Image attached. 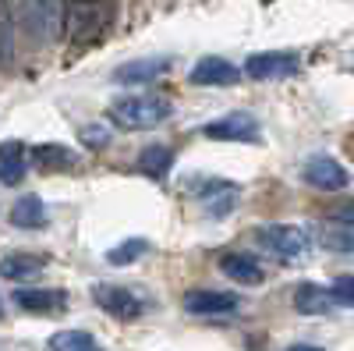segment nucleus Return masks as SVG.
I'll list each match as a JSON object with an SVG mask.
<instances>
[{
  "instance_id": "1",
  "label": "nucleus",
  "mask_w": 354,
  "mask_h": 351,
  "mask_svg": "<svg viewBox=\"0 0 354 351\" xmlns=\"http://www.w3.org/2000/svg\"><path fill=\"white\" fill-rule=\"evenodd\" d=\"M11 8L32 46H53L68 28V0H15Z\"/></svg>"
},
{
  "instance_id": "2",
  "label": "nucleus",
  "mask_w": 354,
  "mask_h": 351,
  "mask_svg": "<svg viewBox=\"0 0 354 351\" xmlns=\"http://www.w3.org/2000/svg\"><path fill=\"white\" fill-rule=\"evenodd\" d=\"M170 114H174V100L160 93H128L110 103V121L124 132L160 128L163 121H170Z\"/></svg>"
},
{
  "instance_id": "3",
  "label": "nucleus",
  "mask_w": 354,
  "mask_h": 351,
  "mask_svg": "<svg viewBox=\"0 0 354 351\" xmlns=\"http://www.w3.org/2000/svg\"><path fill=\"white\" fill-rule=\"evenodd\" d=\"M113 18V0H71L68 11V33L75 46H88L106 36Z\"/></svg>"
},
{
  "instance_id": "4",
  "label": "nucleus",
  "mask_w": 354,
  "mask_h": 351,
  "mask_svg": "<svg viewBox=\"0 0 354 351\" xmlns=\"http://www.w3.org/2000/svg\"><path fill=\"white\" fill-rule=\"evenodd\" d=\"M259 242L277 252L283 262H298L312 252V234L298 224H266L259 227Z\"/></svg>"
},
{
  "instance_id": "5",
  "label": "nucleus",
  "mask_w": 354,
  "mask_h": 351,
  "mask_svg": "<svg viewBox=\"0 0 354 351\" xmlns=\"http://www.w3.org/2000/svg\"><path fill=\"white\" fill-rule=\"evenodd\" d=\"M93 302L113 319H138L145 312L142 295L131 291V287H124V284H106V280L93 284Z\"/></svg>"
},
{
  "instance_id": "6",
  "label": "nucleus",
  "mask_w": 354,
  "mask_h": 351,
  "mask_svg": "<svg viewBox=\"0 0 354 351\" xmlns=\"http://www.w3.org/2000/svg\"><path fill=\"white\" fill-rule=\"evenodd\" d=\"M205 138H216V142H259L262 138V125L259 117L248 114V110H234V114H223L216 121H209L202 128Z\"/></svg>"
},
{
  "instance_id": "7",
  "label": "nucleus",
  "mask_w": 354,
  "mask_h": 351,
  "mask_svg": "<svg viewBox=\"0 0 354 351\" xmlns=\"http://www.w3.org/2000/svg\"><path fill=\"white\" fill-rule=\"evenodd\" d=\"M298 68H301V61H298V53H290V50H262V53H252L245 61V75L259 78V82L290 78Z\"/></svg>"
},
{
  "instance_id": "8",
  "label": "nucleus",
  "mask_w": 354,
  "mask_h": 351,
  "mask_svg": "<svg viewBox=\"0 0 354 351\" xmlns=\"http://www.w3.org/2000/svg\"><path fill=\"white\" fill-rule=\"evenodd\" d=\"M301 178L319 188V192H344L351 185V174L340 160H333L330 153H319L312 160H305V170H301Z\"/></svg>"
},
{
  "instance_id": "9",
  "label": "nucleus",
  "mask_w": 354,
  "mask_h": 351,
  "mask_svg": "<svg viewBox=\"0 0 354 351\" xmlns=\"http://www.w3.org/2000/svg\"><path fill=\"white\" fill-rule=\"evenodd\" d=\"M238 199H241V188L223 181V178H205L202 188H198L202 210L209 217H216V220H223V217H230L234 210H238Z\"/></svg>"
},
{
  "instance_id": "10",
  "label": "nucleus",
  "mask_w": 354,
  "mask_h": 351,
  "mask_svg": "<svg viewBox=\"0 0 354 351\" xmlns=\"http://www.w3.org/2000/svg\"><path fill=\"white\" fill-rule=\"evenodd\" d=\"M238 305H241L238 295H230V291H216V287H195V291L185 295V309L192 316H227Z\"/></svg>"
},
{
  "instance_id": "11",
  "label": "nucleus",
  "mask_w": 354,
  "mask_h": 351,
  "mask_svg": "<svg viewBox=\"0 0 354 351\" xmlns=\"http://www.w3.org/2000/svg\"><path fill=\"white\" fill-rule=\"evenodd\" d=\"M170 71V57H142V61H128L113 71L117 85H149L160 75Z\"/></svg>"
},
{
  "instance_id": "12",
  "label": "nucleus",
  "mask_w": 354,
  "mask_h": 351,
  "mask_svg": "<svg viewBox=\"0 0 354 351\" xmlns=\"http://www.w3.org/2000/svg\"><path fill=\"white\" fill-rule=\"evenodd\" d=\"M241 78V68L230 64L227 57H202V61L188 71L192 85H234Z\"/></svg>"
},
{
  "instance_id": "13",
  "label": "nucleus",
  "mask_w": 354,
  "mask_h": 351,
  "mask_svg": "<svg viewBox=\"0 0 354 351\" xmlns=\"http://www.w3.org/2000/svg\"><path fill=\"white\" fill-rule=\"evenodd\" d=\"M11 298L21 312H32V316H46L68 302L64 291H50V287H15Z\"/></svg>"
},
{
  "instance_id": "14",
  "label": "nucleus",
  "mask_w": 354,
  "mask_h": 351,
  "mask_svg": "<svg viewBox=\"0 0 354 351\" xmlns=\"http://www.w3.org/2000/svg\"><path fill=\"white\" fill-rule=\"evenodd\" d=\"M294 309L301 316H326L333 309V298H330V287H319L312 280L294 287Z\"/></svg>"
},
{
  "instance_id": "15",
  "label": "nucleus",
  "mask_w": 354,
  "mask_h": 351,
  "mask_svg": "<svg viewBox=\"0 0 354 351\" xmlns=\"http://www.w3.org/2000/svg\"><path fill=\"white\" fill-rule=\"evenodd\" d=\"M220 270L234 280V284H245V287H252V284H262V267L252 259V255H245V252H227L223 259H220Z\"/></svg>"
},
{
  "instance_id": "16",
  "label": "nucleus",
  "mask_w": 354,
  "mask_h": 351,
  "mask_svg": "<svg viewBox=\"0 0 354 351\" xmlns=\"http://www.w3.org/2000/svg\"><path fill=\"white\" fill-rule=\"evenodd\" d=\"M15 50H18V21L11 0H0V71H8L15 64Z\"/></svg>"
},
{
  "instance_id": "17",
  "label": "nucleus",
  "mask_w": 354,
  "mask_h": 351,
  "mask_svg": "<svg viewBox=\"0 0 354 351\" xmlns=\"http://www.w3.org/2000/svg\"><path fill=\"white\" fill-rule=\"evenodd\" d=\"M135 167H138V174H145V178H156L160 181V178H167L170 167H174V150H170V145L153 142V145H145V150L138 153Z\"/></svg>"
},
{
  "instance_id": "18",
  "label": "nucleus",
  "mask_w": 354,
  "mask_h": 351,
  "mask_svg": "<svg viewBox=\"0 0 354 351\" xmlns=\"http://www.w3.org/2000/svg\"><path fill=\"white\" fill-rule=\"evenodd\" d=\"M25 142L18 138H8L0 142V181L4 185H18L25 178Z\"/></svg>"
},
{
  "instance_id": "19",
  "label": "nucleus",
  "mask_w": 354,
  "mask_h": 351,
  "mask_svg": "<svg viewBox=\"0 0 354 351\" xmlns=\"http://www.w3.org/2000/svg\"><path fill=\"white\" fill-rule=\"evenodd\" d=\"M43 267H46V259H43V255H32V252H11V255L0 259V277H8V280H28V277H36Z\"/></svg>"
},
{
  "instance_id": "20",
  "label": "nucleus",
  "mask_w": 354,
  "mask_h": 351,
  "mask_svg": "<svg viewBox=\"0 0 354 351\" xmlns=\"http://www.w3.org/2000/svg\"><path fill=\"white\" fill-rule=\"evenodd\" d=\"M32 163L43 170H64L78 163V153L61 142H43V145H32Z\"/></svg>"
},
{
  "instance_id": "21",
  "label": "nucleus",
  "mask_w": 354,
  "mask_h": 351,
  "mask_svg": "<svg viewBox=\"0 0 354 351\" xmlns=\"http://www.w3.org/2000/svg\"><path fill=\"white\" fill-rule=\"evenodd\" d=\"M8 217H11L15 227H28V231L43 227V224H46V202H43L39 195H21L15 206H11Z\"/></svg>"
},
{
  "instance_id": "22",
  "label": "nucleus",
  "mask_w": 354,
  "mask_h": 351,
  "mask_svg": "<svg viewBox=\"0 0 354 351\" xmlns=\"http://www.w3.org/2000/svg\"><path fill=\"white\" fill-rule=\"evenodd\" d=\"M50 351H103L88 330H57L50 337Z\"/></svg>"
},
{
  "instance_id": "23",
  "label": "nucleus",
  "mask_w": 354,
  "mask_h": 351,
  "mask_svg": "<svg viewBox=\"0 0 354 351\" xmlns=\"http://www.w3.org/2000/svg\"><path fill=\"white\" fill-rule=\"evenodd\" d=\"M145 249H149L145 238H124L121 245H113L106 252V262H110V267H128V262H135L138 255H145Z\"/></svg>"
},
{
  "instance_id": "24",
  "label": "nucleus",
  "mask_w": 354,
  "mask_h": 351,
  "mask_svg": "<svg viewBox=\"0 0 354 351\" xmlns=\"http://www.w3.org/2000/svg\"><path fill=\"white\" fill-rule=\"evenodd\" d=\"M322 245L330 252H354V231L351 227H326L322 231Z\"/></svg>"
},
{
  "instance_id": "25",
  "label": "nucleus",
  "mask_w": 354,
  "mask_h": 351,
  "mask_svg": "<svg viewBox=\"0 0 354 351\" xmlns=\"http://www.w3.org/2000/svg\"><path fill=\"white\" fill-rule=\"evenodd\" d=\"M330 298H333V305L354 309V277H337L330 284Z\"/></svg>"
},
{
  "instance_id": "26",
  "label": "nucleus",
  "mask_w": 354,
  "mask_h": 351,
  "mask_svg": "<svg viewBox=\"0 0 354 351\" xmlns=\"http://www.w3.org/2000/svg\"><path fill=\"white\" fill-rule=\"evenodd\" d=\"M82 138H85V145H93V150H106L110 128H103V125H88V128H82Z\"/></svg>"
},
{
  "instance_id": "27",
  "label": "nucleus",
  "mask_w": 354,
  "mask_h": 351,
  "mask_svg": "<svg viewBox=\"0 0 354 351\" xmlns=\"http://www.w3.org/2000/svg\"><path fill=\"white\" fill-rule=\"evenodd\" d=\"M337 220L347 224V227L354 231V202H351V206H340V210H337Z\"/></svg>"
},
{
  "instance_id": "28",
  "label": "nucleus",
  "mask_w": 354,
  "mask_h": 351,
  "mask_svg": "<svg viewBox=\"0 0 354 351\" xmlns=\"http://www.w3.org/2000/svg\"><path fill=\"white\" fill-rule=\"evenodd\" d=\"M287 351H326V348H319V344H290Z\"/></svg>"
},
{
  "instance_id": "29",
  "label": "nucleus",
  "mask_w": 354,
  "mask_h": 351,
  "mask_svg": "<svg viewBox=\"0 0 354 351\" xmlns=\"http://www.w3.org/2000/svg\"><path fill=\"white\" fill-rule=\"evenodd\" d=\"M0 319H4V302H0Z\"/></svg>"
}]
</instances>
